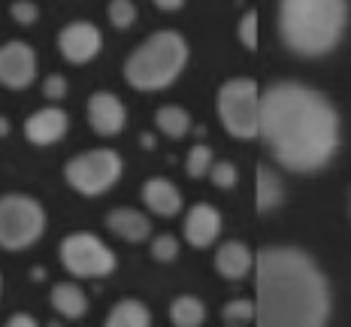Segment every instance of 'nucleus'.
<instances>
[{
	"label": "nucleus",
	"mask_w": 351,
	"mask_h": 327,
	"mask_svg": "<svg viewBox=\"0 0 351 327\" xmlns=\"http://www.w3.org/2000/svg\"><path fill=\"white\" fill-rule=\"evenodd\" d=\"M282 167L315 173L339 149V112L303 82H276L261 94V134Z\"/></svg>",
	"instance_id": "nucleus-1"
},
{
	"label": "nucleus",
	"mask_w": 351,
	"mask_h": 327,
	"mask_svg": "<svg viewBox=\"0 0 351 327\" xmlns=\"http://www.w3.org/2000/svg\"><path fill=\"white\" fill-rule=\"evenodd\" d=\"M258 327H324L330 312V291L318 264L291 245L263 249L254 261Z\"/></svg>",
	"instance_id": "nucleus-2"
},
{
	"label": "nucleus",
	"mask_w": 351,
	"mask_h": 327,
	"mask_svg": "<svg viewBox=\"0 0 351 327\" xmlns=\"http://www.w3.org/2000/svg\"><path fill=\"white\" fill-rule=\"evenodd\" d=\"M348 0H279V34L294 55L318 58L339 46Z\"/></svg>",
	"instance_id": "nucleus-3"
},
{
	"label": "nucleus",
	"mask_w": 351,
	"mask_h": 327,
	"mask_svg": "<svg viewBox=\"0 0 351 327\" xmlns=\"http://www.w3.org/2000/svg\"><path fill=\"white\" fill-rule=\"evenodd\" d=\"M188 43L179 31H158L143 46L130 52L124 64V79L136 91H160L185 70Z\"/></svg>",
	"instance_id": "nucleus-4"
},
{
	"label": "nucleus",
	"mask_w": 351,
	"mask_h": 327,
	"mask_svg": "<svg viewBox=\"0 0 351 327\" xmlns=\"http://www.w3.org/2000/svg\"><path fill=\"white\" fill-rule=\"evenodd\" d=\"M218 119L237 140H254L261 134V91L254 79H230L218 88L215 97Z\"/></svg>",
	"instance_id": "nucleus-5"
},
{
	"label": "nucleus",
	"mask_w": 351,
	"mask_h": 327,
	"mask_svg": "<svg viewBox=\"0 0 351 327\" xmlns=\"http://www.w3.org/2000/svg\"><path fill=\"white\" fill-rule=\"evenodd\" d=\"M46 230V209L27 194L0 197V249L21 252L34 245Z\"/></svg>",
	"instance_id": "nucleus-6"
},
{
	"label": "nucleus",
	"mask_w": 351,
	"mask_h": 327,
	"mask_svg": "<svg viewBox=\"0 0 351 327\" xmlns=\"http://www.w3.org/2000/svg\"><path fill=\"white\" fill-rule=\"evenodd\" d=\"M121 167L124 164L115 149H91L73 158L64 167V176H67L73 191L85 194V197H97V194H106L119 182Z\"/></svg>",
	"instance_id": "nucleus-7"
},
{
	"label": "nucleus",
	"mask_w": 351,
	"mask_h": 327,
	"mask_svg": "<svg viewBox=\"0 0 351 327\" xmlns=\"http://www.w3.org/2000/svg\"><path fill=\"white\" fill-rule=\"evenodd\" d=\"M61 264L70 276L97 279L115 270V252L94 234H70L61 243Z\"/></svg>",
	"instance_id": "nucleus-8"
},
{
	"label": "nucleus",
	"mask_w": 351,
	"mask_h": 327,
	"mask_svg": "<svg viewBox=\"0 0 351 327\" xmlns=\"http://www.w3.org/2000/svg\"><path fill=\"white\" fill-rule=\"evenodd\" d=\"M36 76V52L27 43L12 40L0 46V85L12 91H21Z\"/></svg>",
	"instance_id": "nucleus-9"
},
{
	"label": "nucleus",
	"mask_w": 351,
	"mask_h": 327,
	"mask_svg": "<svg viewBox=\"0 0 351 327\" xmlns=\"http://www.w3.org/2000/svg\"><path fill=\"white\" fill-rule=\"evenodd\" d=\"M100 31L91 21H70L61 34H58V49L70 64H85L100 52Z\"/></svg>",
	"instance_id": "nucleus-10"
},
{
	"label": "nucleus",
	"mask_w": 351,
	"mask_h": 327,
	"mask_svg": "<svg viewBox=\"0 0 351 327\" xmlns=\"http://www.w3.org/2000/svg\"><path fill=\"white\" fill-rule=\"evenodd\" d=\"M128 121L124 104L115 97L112 91H94L88 100V125L94 128V134L100 136H115Z\"/></svg>",
	"instance_id": "nucleus-11"
},
{
	"label": "nucleus",
	"mask_w": 351,
	"mask_h": 327,
	"mask_svg": "<svg viewBox=\"0 0 351 327\" xmlns=\"http://www.w3.org/2000/svg\"><path fill=\"white\" fill-rule=\"evenodd\" d=\"M70 128V119L64 109L46 106V109H36L31 119L25 121V140L31 145H52L58 143Z\"/></svg>",
	"instance_id": "nucleus-12"
},
{
	"label": "nucleus",
	"mask_w": 351,
	"mask_h": 327,
	"mask_svg": "<svg viewBox=\"0 0 351 327\" xmlns=\"http://www.w3.org/2000/svg\"><path fill=\"white\" fill-rule=\"evenodd\" d=\"M221 234V213L212 203H197L185 215V239L194 249H206Z\"/></svg>",
	"instance_id": "nucleus-13"
},
{
	"label": "nucleus",
	"mask_w": 351,
	"mask_h": 327,
	"mask_svg": "<svg viewBox=\"0 0 351 327\" xmlns=\"http://www.w3.org/2000/svg\"><path fill=\"white\" fill-rule=\"evenodd\" d=\"M143 203H145V206H149L155 215L173 218V215H179V209H182V194H179V188H176L170 179L152 176V179L143 185Z\"/></svg>",
	"instance_id": "nucleus-14"
},
{
	"label": "nucleus",
	"mask_w": 351,
	"mask_h": 327,
	"mask_svg": "<svg viewBox=\"0 0 351 327\" xmlns=\"http://www.w3.org/2000/svg\"><path fill=\"white\" fill-rule=\"evenodd\" d=\"M106 230H112L115 237L128 239V243H143V239H149V234H152V224L140 209L119 206L106 215Z\"/></svg>",
	"instance_id": "nucleus-15"
},
{
	"label": "nucleus",
	"mask_w": 351,
	"mask_h": 327,
	"mask_svg": "<svg viewBox=\"0 0 351 327\" xmlns=\"http://www.w3.org/2000/svg\"><path fill=\"white\" fill-rule=\"evenodd\" d=\"M254 267V258L248 252V245H243L239 239H230V243L218 245L215 252V270L224 276V279H243V276Z\"/></svg>",
	"instance_id": "nucleus-16"
},
{
	"label": "nucleus",
	"mask_w": 351,
	"mask_h": 327,
	"mask_svg": "<svg viewBox=\"0 0 351 327\" xmlns=\"http://www.w3.org/2000/svg\"><path fill=\"white\" fill-rule=\"evenodd\" d=\"M152 324V312L143 300H134V297H124L112 309H109L104 327H149Z\"/></svg>",
	"instance_id": "nucleus-17"
},
{
	"label": "nucleus",
	"mask_w": 351,
	"mask_h": 327,
	"mask_svg": "<svg viewBox=\"0 0 351 327\" xmlns=\"http://www.w3.org/2000/svg\"><path fill=\"white\" fill-rule=\"evenodd\" d=\"M49 297H52V306L61 312L64 318H82L88 312V294L76 282H58Z\"/></svg>",
	"instance_id": "nucleus-18"
},
{
	"label": "nucleus",
	"mask_w": 351,
	"mask_h": 327,
	"mask_svg": "<svg viewBox=\"0 0 351 327\" xmlns=\"http://www.w3.org/2000/svg\"><path fill=\"white\" fill-rule=\"evenodd\" d=\"M170 322L176 327H200L206 322V306H203L200 297L182 294L170 303Z\"/></svg>",
	"instance_id": "nucleus-19"
},
{
	"label": "nucleus",
	"mask_w": 351,
	"mask_h": 327,
	"mask_svg": "<svg viewBox=\"0 0 351 327\" xmlns=\"http://www.w3.org/2000/svg\"><path fill=\"white\" fill-rule=\"evenodd\" d=\"M155 125H158L160 134H167L170 140H179V136H185L188 130H191V115H188L185 106L167 104L155 112Z\"/></svg>",
	"instance_id": "nucleus-20"
},
{
	"label": "nucleus",
	"mask_w": 351,
	"mask_h": 327,
	"mask_svg": "<svg viewBox=\"0 0 351 327\" xmlns=\"http://www.w3.org/2000/svg\"><path fill=\"white\" fill-rule=\"evenodd\" d=\"M279 203H282V179L267 164H261L258 167V209L261 213H269Z\"/></svg>",
	"instance_id": "nucleus-21"
},
{
	"label": "nucleus",
	"mask_w": 351,
	"mask_h": 327,
	"mask_svg": "<svg viewBox=\"0 0 351 327\" xmlns=\"http://www.w3.org/2000/svg\"><path fill=\"white\" fill-rule=\"evenodd\" d=\"M185 170H188V176H191V179L209 176V170H212V149H209V145H200V143L191 145Z\"/></svg>",
	"instance_id": "nucleus-22"
},
{
	"label": "nucleus",
	"mask_w": 351,
	"mask_h": 327,
	"mask_svg": "<svg viewBox=\"0 0 351 327\" xmlns=\"http://www.w3.org/2000/svg\"><path fill=\"white\" fill-rule=\"evenodd\" d=\"M254 300H230L228 306L221 309V315H224V322H230V324H248V322H254Z\"/></svg>",
	"instance_id": "nucleus-23"
},
{
	"label": "nucleus",
	"mask_w": 351,
	"mask_h": 327,
	"mask_svg": "<svg viewBox=\"0 0 351 327\" xmlns=\"http://www.w3.org/2000/svg\"><path fill=\"white\" fill-rule=\"evenodd\" d=\"M109 21H112L115 27H130L136 21V6L130 3V0H112V3H109Z\"/></svg>",
	"instance_id": "nucleus-24"
},
{
	"label": "nucleus",
	"mask_w": 351,
	"mask_h": 327,
	"mask_svg": "<svg viewBox=\"0 0 351 327\" xmlns=\"http://www.w3.org/2000/svg\"><path fill=\"white\" fill-rule=\"evenodd\" d=\"M176 254H179V243H176V237L170 234H160L152 239V258L160 261V264H170L176 261Z\"/></svg>",
	"instance_id": "nucleus-25"
},
{
	"label": "nucleus",
	"mask_w": 351,
	"mask_h": 327,
	"mask_svg": "<svg viewBox=\"0 0 351 327\" xmlns=\"http://www.w3.org/2000/svg\"><path fill=\"white\" fill-rule=\"evenodd\" d=\"M239 43L248 49V52H254L258 49V12L248 10L243 19H239Z\"/></svg>",
	"instance_id": "nucleus-26"
},
{
	"label": "nucleus",
	"mask_w": 351,
	"mask_h": 327,
	"mask_svg": "<svg viewBox=\"0 0 351 327\" xmlns=\"http://www.w3.org/2000/svg\"><path fill=\"white\" fill-rule=\"evenodd\" d=\"M209 176H212V185H215V188H221V191H228V188L237 185V167H233L230 161L212 164Z\"/></svg>",
	"instance_id": "nucleus-27"
},
{
	"label": "nucleus",
	"mask_w": 351,
	"mask_h": 327,
	"mask_svg": "<svg viewBox=\"0 0 351 327\" xmlns=\"http://www.w3.org/2000/svg\"><path fill=\"white\" fill-rule=\"evenodd\" d=\"M10 12L19 25H34V21L40 19V10H36V3H31V0H16V3L10 6Z\"/></svg>",
	"instance_id": "nucleus-28"
},
{
	"label": "nucleus",
	"mask_w": 351,
	"mask_h": 327,
	"mask_svg": "<svg viewBox=\"0 0 351 327\" xmlns=\"http://www.w3.org/2000/svg\"><path fill=\"white\" fill-rule=\"evenodd\" d=\"M43 94L52 100H61L64 94H67V79L58 76V73H52V76H46V82H43Z\"/></svg>",
	"instance_id": "nucleus-29"
},
{
	"label": "nucleus",
	"mask_w": 351,
	"mask_h": 327,
	"mask_svg": "<svg viewBox=\"0 0 351 327\" xmlns=\"http://www.w3.org/2000/svg\"><path fill=\"white\" fill-rule=\"evenodd\" d=\"M3 327H40V324H36V318L27 315V312H16Z\"/></svg>",
	"instance_id": "nucleus-30"
},
{
	"label": "nucleus",
	"mask_w": 351,
	"mask_h": 327,
	"mask_svg": "<svg viewBox=\"0 0 351 327\" xmlns=\"http://www.w3.org/2000/svg\"><path fill=\"white\" fill-rule=\"evenodd\" d=\"M155 6H158V10L173 12V10H182V6H185V0H155Z\"/></svg>",
	"instance_id": "nucleus-31"
},
{
	"label": "nucleus",
	"mask_w": 351,
	"mask_h": 327,
	"mask_svg": "<svg viewBox=\"0 0 351 327\" xmlns=\"http://www.w3.org/2000/svg\"><path fill=\"white\" fill-rule=\"evenodd\" d=\"M140 143H143V149H155V136H152V134H143Z\"/></svg>",
	"instance_id": "nucleus-32"
},
{
	"label": "nucleus",
	"mask_w": 351,
	"mask_h": 327,
	"mask_svg": "<svg viewBox=\"0 0 351 327\" xmlns=\"http://www.w3.org/2000/svg\"><path fill=\"white\" fill-rule=\"evenodd\" d=\"M10 134V119H3V115H0V136H6Z\"/></svg>",
	"instance_id": "nucleus-33"
},
{
	"label": "nucleus",
	"mask_w": 351,
	"mask_h": 327,
	"mask_svg": "<svg viewBox=\"0 0 351 327\" xmlns=\"http://www.w3.org/2000/svg\"><path fill=\"white\" fill-rule=\"evenodd\" d=\"M31 276H34V279H36V282H40V279H43V276H46V270H43V267H34V270H31Z\"/></svg>",
	"instance_id": "nucleus-34"
},
{
	"label": "nucleus",
	"mask_w": 351,
	"mask_h": 327,
	"mask_svg": "<svg viewBox=\"0 0 351 327\" xmlns=\"http://www.w3.org/2000/svg\"><path fill=\"white\" fill-rule=\"evenodd\" d=\"M0 291H3V279H0Z\"/></svg>",
	"instance_id": "nucleus-35"
}]
</instances>
